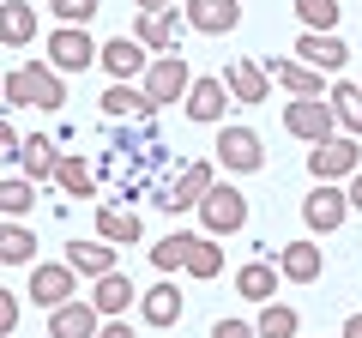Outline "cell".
I'll list each match as a JSON object with an SVG mask.
<instances>
[{"label": "cell", "mask_w": 362, "mask_h": 338, "mask_svg": "<svg viewBox=\"0 0 362 338\" xmlns=\"http://www.w3.org/2000/svg\"><path fill=\"white\" fill-rule=\"evenodd\" d=\"M356 85H362V78H356Z\"/></svg>", "instance_id": "ee69618b"}, {"label": "cell", "mask_w": 362, "mask_h": 338, "mask_svg": "<svg viewBox=\"0 0 362 338\" xmlns=\"http://www.w3.org/2000/svg\"><path fill=\"white\" fill-rule=\"evenodd\" d=\"M187 121H199V127H223L230 121V85L223 78H194V91H187Z\"/></svg>", "instance_id": "2e32d148"}, {"label": "cell", "mask_w": 362, "mask_h": 338, "mask_svg": "<svg viewBox=\"0 0 362 338\" xmlns=\"http://www.w3.org/2000/svg\"><path fill=\"white\" fill-rule=\"evenodd\" d=\"M338 0H296V18H302V30H320V37H332L338 30Z\"/></svg>", "instance_id": "e575fe53"}, {"label": "cell", "mask_w": 362, "mask_h": 338, "mask_svg": "<svg viewBox=\"0 0 362 338\" xmlns=\"http://www.w3.org/2000/svg\"><path fill=\"white\" fill-rule=\"evenodd\" d=\"M54 187H61L66 199H97V169H90L78 151H66V157H61V175H54Z\"/></svg>", "instance_id": "83f0119b"}, {"label": "cell", "mask_w": 362, "mask_h": 338, "mask_svg": "<svg viewBox=\"0 0 362 338\" xmlns=\"http://www.w3.org/2000/svg\"><path fill=\"white\" fill-rule=\"evenodd\" d=\"M266 260L278 266V272H284L290 284H314V278L326 272V247L314 242V235H302V242H284V247H272Z\"/></svg>", "instance_id": "7c38bea8"}, {"label": "cell", "mask_w": 362, "mask_h": 338, "mask_svg": "<svg viewBox=\"0 0 362 338\" xmlns=\"http://www.w3.org/2000/svg\"><path fill=\"white\" fill-rule=\"evenodd\" d=\"M151 61H157V54L145 49L139 37H109V42H103V61H97V66H103L115 85H133V78L151 73Z\"/></svg>", "instance_id": "8fae6325"}, {"label": "cell", "mask_w": 362, "mask_h": 338, "mask_svg": "<svg viewBox=\"0 0 362 338\" xmlns=\"http://www.w3.org/2000/svg\"><path fill=\"white\" fill-rule=\"evenodd\" d=\"M97 6H103V0H49V13L61 18V25H78V30H90Z\"/></svg>", "instance_id": "d590c367"}, {"label": "cell", "mask_w": 362, "mask_h": 338, "mask_svg": "<svg viewBox=\"0 0 362 338\" xmlns=\"http://www.w3.org/2000/svg\"><path fill=\"white\" fill-rule=\"evenodd\" d=\"M278 278L284 272H278L272 260H247L242 272H235V296H247L254 308H266V302H278Z\"/></svg>", "instance_id": "603a6c76"}, {"label": "cell", "mask_w": 362, "mask_h": 338, "mask_svg": "<svg viewBox=\"0 0 362 338\" xmlns=\"http://www.w3.org/2000/svg\"><path fill=\"white\" fill-rule=\"evenodd\" d=\"M223 85H230L235 103H266V97H272V73H266V61H247V54L223 66Z\"/></svg>", "instance_id": "ac0fdd59"}, {"label": "cell", "mask_w": 362, "mask_h": 338, "mask_svg": "<svg viewBox=\"0 0 362 338\" xmlns=\"http://www.w3.org/2000/svg\"><path fill=\"white\" fill-rule=\"evenodd\" d=\"M350 187H338V182H314V194L302 199V223H308L314 235H332V230H344V218H350Z\"/></svg>", "instance_id": "9c48e42d"}, {"label": "cell", "mask_w": 362, "mask_h": 338, "mask_svg": "<svg viewBox=\"0 0 362 338\" xmlns=\"http://www.w3.org/2000/svg\"><path fill=\"white\" fill-rule=\"evenodd\" d=\"M97 332H103V314H97L90 296H78V302L49 314V338H97Z\"/></svg>", "instance_id": "ffe728a7"}, {"label": "cell", "mask_w": 362, "mask_h": 338, "mask_svg": "<svg viewBox=\"0 0 362 338\" xmlns=\"http://www.w3.org/2000/svg\"><path fill=\"white\" fill-rule=\"evenodd\" d=\"M211 151H218V169H230V175H259V169H266V145H259L254 127H230V121H223Z\"/></svg>", "instance_id": "8992f818"}, {"label": "cell", "mask_w": 362, "mask_h": 338, "mask_svg": "<svg viewBox=\"0 0 362 338\" xmlns=\"http://www.w3.org/2000/svg\"><path fill=\"white\" fill-rule=\"evenodd\" d=\"M254 326H259V338H302V314L290 302H266Z\"/></svg>", "instance_id": "4dcf8cb0"}, {"label": "cell", "mask_w": 362, "mask_h": 338, "mask_svg": "<svg viewBox=\"0 0 362 338\" xmlns=\"http://www.w3.org/2000/svg\"><path fill=\"white\" fill-rule=\"evenodd\" d=\"M37 206V182H30V175H6V182H0V211H6V223H18L25 218V211Z\"/></svg>", "instance_id": "f546056e"}, {"label": "cell", "mask_w": 362, "mask_h": 338, "mask_svg": "<svg viewBox=\"0 0 362 338\" xmlns=\"http://www.w3.org/2000/svg\"><path fill=\"white\" fill-rule=\"evenodd\" d=\"M211 187H218V163H206V157H194V163H187V169H181V175H175V182H169L163 187V194H157V206H163V211H187V206H206V194H211Z\"/></svg>", "instance_id": "30bf717a"}, {"label": "cell", "mask_w": 362, "mask_h": 338, "mask_svg": "<svg viewBox=\"0 0 362 338\" xmlns=\"http://www.w3.org/2000/svg\"><path fill=\"white\" fill-rule=\"evenodd\" d=\"M0 145H6V151H0L6 163H18V157H25V139H18V127H0Z\"/></svg>", "instance_id": "f35d334b"}, {"label": "cell", "mask_w": 362, "mask_h": 338, "mask_svg": "<svg viewBox=\"0 0 362 338\" xmlns=\"http://www.w3.org/2000/svg\"><path fill=\"white\" fill-rule=\"evenodd\" d=\"M308 175H314V182H356V175H362V145L350 139V133L314 145V151H308Z\"/></svg>", "instance_id": "ba28073f"}, {"label": "cell", "mask_w": 362, "mask_h": 338, "mask_svg": "<svg viewBox=\"0 0 362 338\" xmlns=\"http://www.w3.org/2000/svg\"><path fill=\"white\" fill-rule=\"evenodd\" d=\"M97 103H103V115H109V121H121V115L151 121V115H157V103L145 97V85H109V91L97 97Z\"/></svg>", "instance_id": "484cf974"}, {"label": "cell", "mask_w": 362, "mask_h": 338, "mask_svg": "<svg viewBox=\"0 0 362 338\" xmlns=\"http://www.w3.org/2000/svg\"><path fill=\"white\" fill-rule=\"evenodd\" d=\"M0 260H6V266H37V235H30L25 223H6V235H0Z\"/></svg>", "instance_id": "d6a6232c"}, {"label": "cell", "mask_w": 362, "mask_h": 338, "mask_svg": "<svg viewBox=\"0 0 362 338\" xmlns=\"http://www.w3.org/2000/svg\"><path fill=\"white\" fill-rule=\"evenodd\" d=\"M42 49H49V66H54L61 78H66V73H85V66L103 61V42L90 37V30H78V25H54Z\"/></svg>", "instance_id": "7a4b0ae2"}, {"label": "cell", "mask_w": 362, "mask_h": 338, "mask_svg": "<svg viewBox=\"0 0 362 338\" xmlns=\"http://www.w3.org/2000/svg\"><path fill=\"white\" fill-rule=\"evenodd\" d=\"M139 85H145V97H151L157 109H163V103H187V91H194V66H187V54H181V49L175 54H157L151 73H145Z\"/></svg>", "instance_id": "5b68a950"}, {"label": "cell", "mask_w": 362, "mask_h": 338, "mask_svg": "<svg viewBox=\"0 0 362 338\" xmlns=\"http://www.w3.org/2000/svg\"><path fill=\"white\" fill-rule=\"evenodd\" d=\"M0 97H6V109H42V115L66 109V85H61V73H54L49 61L13 66V73H6V85H0Z\"/></svg>", "instance_id": "6da1fadb"}, {"label": "cell", "mask_w": 362, "mask_h": 338, "mask_svg": "<svg viewBox=\"0 0 362 338\" xmlns=\"http://www.w3.org/2000/svg\"><path fill=\"white\" fill-rule=\"evenodd\" d=\"M199 223H206V235H218V242L223 235H242L247 230V194L235 182H218L206 194V206H199Z\"/></svg>", "instance_id": "277c9868"}, {"label": "cell", "mask_w": 362, "mask_h": 338, "mask_svg": "<svg viewBox=\"0 0 362 338\" xmlns=\"http://www.w3.org/2000/svg\"><path fill=\"white\" fill-rule=\"evenodd\" d=\"M296 61H308L314 73L332 78L338 66L350 61V49H344V37H338V30H332V37H320V30H302V37H296Z\"/></svg>", "instance_id": "44dd1931"}, {"label": "cell", "mask_w": 362, "mask_h": 338, "mask_svg": "<svg viewBox=\"0 0 362 338\" xmlns=\"http://www.w3.org/2000/svg\"><path fill=\"white\" fill-rule=\"evenodd\" d=\"M338 338H362V314H350V320H344V332H338Z\"/></svg>", "instance_id": "60d3db41"}, {"label": "cell", "mask_w": 362, "mask_h": 338, "mask_svg": "<svg viewBox=\"0 0 362 338\" xmlns=\"http://www.w3.org/2000/svg\"><path fill=\"white\" fill-rule=\"evenodd\" d=\"M18 314H25V302H18V290H0V338H13Z\"/></svg>", "instance_id": "8d00e7d4"}, {"label": "cell", "mask_w": 362, "mask_h": 338, "mask_svg": "<svg viewBox=\"0 0 362 338\" xmlns=\"http://www.w3.org/2000/svg\"><path fill=\"white\" fill-rule=\"evenodd\" d=\"M181 13H187V30L199 37H230L242 25V0H187Z\"/></svg>", "instance_id": "e0dca14e"}, {"label": "cell", "mask_w": 362, "mask_h": 338, "mask_svg": "<svg viewBox=\"0 0 362 338\" xmlns=\"http://www.w3.org/2000/svg\"><path fill=\"white\" fill-rule=\"evenodd\" d=\"M0 37H6V49H25V42L37 37V6H30V0H6V18H0Z\"/></svg>", "instance_id": "f1b7e54d"}, {"label": "cell", "mask_w": 362, "mask_h": 338, "mask_svg": "<svg viewBox=\"0 0 362 338\" xmlns=\"http://www.w3.org/2000/svg\"><path fill=\"white\" fill-rule=\"evenodd\" d=\"M223 272V247H218V235H194V247H187V278H218Z\"/></svg>", "instance_id": "1f68e13d"}, {"label": "cell", "mask_w": 362, "mask_h": 338, "mask_svg": "<svg viewBox=\"0 0 362 338\" xmlns=\"http://www.w3.org/2000/svg\"><path fill=\"white\" fill-rule=\"evenodd\" d=\"M211 338H259V326L254 320H218V326H211Z\"/></svg>", "instance_id": "74e56055"}, {"label": "cell", "mask_w": 362, "mask_h": 338, "mask_svg": "<svg viewBox=\"0 0 362 338\" xmlns=\"http://www.w3.org/2000/svg\"><path fill=\"white\" fill-rule=\"evenodd\" d=\"M350 206L362 211V175H356V182H350Z\"/></svg>", "instance_id": "b9f144b4"}, {"label": "cell", "mask_w": 362, "mask_h": 338, "mask_svg": "<svg viewBox=\"0 0 362 338\" xmlns=\"http://www.w3.org/2000/svg\"><path fill=\"white\" fill-rule=\"evenodd\" d=\"M181 25H187V13H181V6H163V13H139L133 37H139L151 54H175L181 49Z\"/></svg>", "instance_id": "9a60e30c"}, {"label": "cell", "mask_w": 362, "mask_h": 338, "mask_svg": "<svg viewBox=\"0 0 362 338\" xmlns=\"http://www.w3.org/2000/svg\"><path fill=\"white\" fill-rule=\"evenodd\" d=\"M139 6L145 13H163V6H175V0H139Z\"/></svg>", "instance_id": "7bdbcfd3"}, {"label": "cell", "mask_w": 362, "mask_h": 338, "mask_svg": "<svg viewBox=\"0 0 362 338\" xmlns=\"http://www.w3.org/2000/svg\"><path fill=\"white\" fill-rule=\"evenodd\" d=\"M61 157L66 151H54V139H37V133H30L25 139V157H18V175H30V182H54V175H61Z\"/></svg>", "instance_id": "d4e9b609"}, {"label": "cell", "mask_w": 362, "mask_h": 338, "mask_svg": "<svg viewBox=\"0 0 362 338\" xmlns=\"http://www.w3.org/2000/svg\"><path fill=\"white\" fill-rule=\"evenodd\" d=\"M66 266H73L78 278H109V272H121V247L115 242H103V235H90V242H66V254H61Z\"/></svg>", "instance_id": "4fadbf2b"}, {"label": "cell", "mask_w": 362, "mask_h": 338, "mask_svg": "<svg viewBox=\"0 0 362 338\" xmlns=\"http://www.w3.org/2000/svg\"><path fill=\"white\" fill-rule=\"evenodd\" d=\"M30 302H37V308H66V302H78V272L66 260H37L30 266V290H25Z\"/></svg>", "instance_id": "52a82bcc"}, {"label": "cell", "mask_w": 362, "mask_h": 338, "mask_svg": "<svg viewBox=\"0 0 362 338\" xmlns=\"http://www.w3.org/2000/svg\"><path fill=\"white\" fill-rule=\"evenodd\" d=\"M266 73H272V85H284L290 97H326L332 91L326 73H314V66L296 61V54H266Z\"/></svg>", "instance_id": "5bb4252c"}, {"label": "cell", "mask_w": 362, "mask_h": 338, "mask_svg": "<svg viewBox=\"0 0 362 338\" xmlns=\"http://www.w3.org/2000/svg\"><path fill=\"white\" fill-rule=\"evenodd\" d=\"M97 338H133V320H103V332Z\"/></svg>", "instance_id": "ab89813d"}, {"label": "cell", "mask_w": 362, "mask_h": 338, "mask_svg": "<svg viewBox=\"0 0 362 338\" xmlns=\"http://www.w3.org/2000/svg\"><path fill=\"white\" fill-rule=\"evenodd\" d=\"M187 247H194V235H187V230L163 235V242L151 247V266H157V272H187Z\"/></svg>", "instance_id": "836d02e7"}, {"label": "cell", "mask_w": 362, "mask_h": 338, "mask_svg": "<svg viewBox=\"0 0 362 338\" xmlns=\"http://www.w3.org/2000/svg\"><path fill=\"white\" fill-rule=\"evenodd\" d=\"M284 133L302 139V145H326V139H338V115H332L326 97H290L284 103Z\"/></svg>", "instance_id": "3957f363"}, {"label": "cell", "mask_w": 362, "mask_h": 338, "mask_svg": "<svg viewBox=\"0 0 362 338\" xmlns=\"http://www.w3.org/2000/svg\"><path fill=\"white\" fill-rule=\"evenodd\" d=\"M139 320L151 326V332H169V326L181 320V290H175V284H151V290L139 296Z\"/></svg>", "instance_id": "cb8c5ba5"}, {"label": "cell", "mask_w": 362, "mask_h": 338, "mask_svg": "<svg viewBox=\"0 0 362 338\" xmlns=\"http://www.w3.org/2000/svg\"><path fill=\"white\" fill-rule=\"evenodd\" d=\"M97 235L115 247H139L145 242V218L133 206H97Z\"/></svg>", "instance_id": "7402d4cb"}, {"label": "cell", "mask_w": 362, "mask_h": 338, "mask_svg": "<svg viewBox=\"0 0 362 338\" xmlns=\"http://www.w3.org/2000/svg\"><path fill=\"white\" fill-rule=\"evenodd\" d=\"M326 103H332L338 127H344L350 139H362V85H350V78H332V91H326Z\"/></svg>", "instance_id": "4316f807"}, {"label": "cell", "mask_w": 362, "mask_h": 338, "mask_svg": "<svg viewBox=\"0 0 362 338\" xmlns=\"http://www.w3.org/2000/svg\"><path fill=\"white\" fill-rule=\"evenodd\" d=\"M139 296H145V290H133L127 272H109V278H97V284H90V302H97V314H103V320H127Z\"/></svg>", "instance_id": "d6986e66"}]
</instances>
